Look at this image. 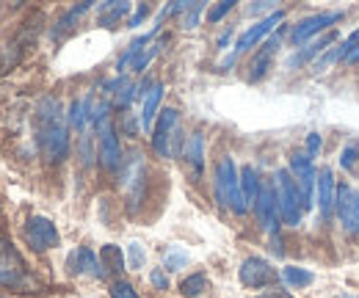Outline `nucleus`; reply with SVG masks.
Instances as JSON below:
<instances>
[{
	"label": "nucleus",
	"mask_w": 359,
	"mask_h": 298,
	"mask_svg": "<svg viewBox=\"0 0 359 298\" xmlns=\"http://www.w3.org/2000/svg\"><path fill=\"white\" fill-rule=\"evenodd\" d=\"M290 174H293V180H296V185H299L304 210L313 208L315 185H318V171H315V166H313V158L304 155V152H293V155H290Z\"/></svg>",
	"instance_id": "obj_8"
},
{
	"label": "nucleus",
	"mask_w": 359,
	"mask_h": 298,
	"mask_svg": "<svg viewBox=\"0 0 359 298\" xmlns=\"http://www.w3.org/2000/svg\"><path fill=\"white\" fill-rule=\"evenodd\" d=\"M257 298H293L287 290H279V287H273V290H266V293H260Z\"/></svg>",
	"instance_id": "obj_39"
},
{
	"label": "nucleus",
	"mask_w": 359,
	"mask_h": 298,
	"mask_svg": "<svg viewBox=\"0 0 359 298\" xmlns=\"http://www.w3.org/2000/svg\"><path fill=\"white\" fill-rule=\"evenodd\" d=\"M149 282H152L158 290H169V276L163 273V268H155V271L149 273Z\"/></svg>",
	"instance_id": "obj_36"
},
{
	"label": "nucleus",
	"mask_w": 359,
	"mask_h": 298,
	"mask_svg": "<svg viewBox=\"0 0 359 298\" xmlns=\"http://www.w3.org/2000/svg\"><path fill=\"white\" fill-rule=\"evenodd\" d=\"M144 249H141V243H130L128 246V268H133V271H141V265H144Z\"/></svg>",
	"instance_id": "obj_32"
},
{
	"label": "nucleus",
	"mask_w": 359,
	"mask_h": 298,
	"mask_svg": "<svg viewBox=\"0 0 359 298\" xmlns=\"http://www.w3.org/2000/svg\"><path fill=\"white\" fill-rule=\"evenodd\" d=\"M185 161L191 163V169L196 174H202L205 169V138L202 133H191L188 141H185Z\"/></svg>",
	"instance_id": "obj_21"
},
{
	"label": "nucleus",
	"mask_w": 359,
	"mask_h": 298,
	"mask_svg": "<svg viewBox=\"0 0 359 298\" xmlns=\"http://www.w3.org/2000/svg\"><path fill=\"white\" fill-rule=\"evenodd\" d=\"M199 11H202V3H194L185 14V28H196V20H199Z\"/></svg>",
	"instance_id": "obj_37"
},
{
	"label": "nucleus",
	"mask_w": 359,
	"mask_h": 298,
	"mask_svg": "<svg viewBox=\"0 0 359 298\" xmlns=\"http://www.w3.org/2000/svg\"><path fill=\"white\" fill-rule=\"evenodd\" d=\"M232 8H235V0H222L219 6H213V8L208 11V22H222Z\"/></svg>",
	"instance_id": "obj_31"
},
{
	"label": "nucleus",
	"mask_w": 359,
	"mask_h": 298,
	"mask_svg": "<svg viewBox=\"0 0 359 298\" xmlns=\"http://www.w3.org/2000/svg\"><path fill=\"white\" fill-rule=\"evenodd\" d=\"M67 122L78 130V133H83L86 122H91V100H89V97H86V100H75V102L69 105Z\"/></svg>",
	"instance_id": "obj_24"
},
{
	"label": "nucleus",
	"mask_w": 359,
	"mask_h": 298,
	"mask_svg": "<svg viewBox=\"0 0 359 298\" xmlns=\"http://www.w3.org/2000/svg\"><path fill=\"white\" fill-rule=\"evenodd\" d=\"M229 36H232V31H226V34H222V39H219V44H222V47H224V44L229 42Z\"/></svg>",
	"instance_id": "obj_42"
},
{
	"label": "nucleus",
	"mask_w": 359,
	"mask_h": 298,
	"mask_svg": "<svg viewBox=\"0 0 359 298\" xmlns=\"http://www.w3.org/2000/svg\"><path fill=\"white\" fill-rule=\"evenodd\" d=\"M147 14H149V6H138V11H135V17H133V20H130V28H135V25H138V22H141V20L147 17Z\"/></svg>",
	"instance_id": "obj_40"
},
{
	"label": "nucleus",
	"mask_w": 359,
	"mask_h": 298,
	"mask_svg": "<svg viewBox=\"0 0 359 298\" xmlns=\"http://www.w3.org/2000/svg\"><path fill=\"white\" fill-rule=\"evenodd\" d=\"M22 235H25V243L34 249V252H50L61 243V235H58V226L45 218V215H31L22 226Z\"/></svg>",
	"instance_id": "obj_5"
},
{
	"label": "nucleus",
	"mask_w": 359,
	"mask_h": 298,
	"mask_svg": "<svg viewBox=\"0 0 359 298\" xmlns=\"http://www.w3.org/2000/svg\"><path fill=\"white\" fill-rule=\"evenodd\" d=\"M36 125V144L50 163H64L69 158V130L67 114L55 97H42L34 114Z\"/></svg>",
	"instance_id": "obj_1"
},
{
	"label": "nucleus",
	"mask_w": 359,
	"mask_h": 298,
	"mask_svg": "<svg viewBox=\"0 0 359 298\" xmlns=\"http://www.w3.org/2000/svg\"><path fill=\"white\" fill-rule=\"evenodd\" d=\"M255 215H257V221H260V226L266 232H276V226H279V208H276L273 185H263L260 188V196L255 202Z\"/></svg>",
	"instance_id": "obj_14"
},
{
	"label": "nucleus",
	"mask_w": 359,
	"mask_h": 298,
	"mask_svg": "<svg viewBox=\"0 0 359 298\" xmlns=\"http://www.w3.org/2000/svg\"><path fill=\"white\" fill-rule=\"evenodd\" d=\"M343 20V11H320V14H310L304 20H299L290 31V42L293 44H307L313 36L323 34L326 28H332L334 22Z\"/></svg>",
	"instance_id": "obj_11"
},
{
	"label": "nucleus",
	"mask_w": 359,
	"mask_h": 298,
	"mask_svg": "<svg viewBox=\"0 0 359 298\" xmlns=\"http://www.w3.org/2000/svg\"><path fill=\"white\" fill-rule=\"evenodd\" d=\"M180 144V111L177 108H163L158 114V122L152 128V149L161 158H175Z\"/></svg>",
	"instance_id": "obj_4"
},
{
	"label": "nucleus",
	"mask_w": 359,
	"mask_h": 298,
	"mask_svg": "<svg viewBox=\"0 0 359 298\" xmlns=\"http://www.w3.org/2000/svg\"><path fill=\"white\" fill-rule=\"evenodd\" d=\"M158 50H161V44H152L149 50H144V53H141V55L135 58V64H133V69H135V72H144V69L149 67V61H152V58L158 55Z\"/></svg>",
	"instance_id": "obj_34"
},
{
	"label": "nucleus",
	"mask_w": 359,
	"mask_h": 298,
	"mask_svg": "<svg viewBox=\"0 0 359 298\" xmlns=\"http://www.w3.org/2000/svg\"><path fill=\"white\" fill-rule=\"evenodd\" d=\"M337 298H359V296H351V293H340Z\"/></svg>",
	"instance_id": "obj_43"
},
{
	"label": "nucleus",
	"mask_w": 359,
	"mask_h": 298,
	"mask_svg": "<svg viewBox=\"0 0 359 298\" xmlns=\"http://www.w3.org/2000/svg\"><path fill=\"white\" fill-rule=\"evenodd\" d=\"M69 271L72 273H89V276H97V279H105V271L100 265V257L94 255L91 249L81 246L78 252H72L69 257Z\"/></svg>",
	"instance_id": "obj_17"
},
{
	"label": "nucleus",
	"mask_w": 359,
	"mask_h": 298,
	"mask_svg": "<svg viewBox=\"0 0 359 298\" xmlns=\"http://www.w3.org/2000/svg\"><path fill=\"white\" fill-rule=\"evenodd\" d=\"M279 276H282V273L271 265L269 259H263V257H246V259L241 262V268H238V279H241V285L255 287V290H263V287L276 285Z\"/></svg>",
	"instance_id": "obj_6"
},
{
	"label": "nucleus",
	"mask_w": 359,
	"mask_h": 298,
	"mask_svg": "<svg viewBox=\"0 0 359 298\" xmlns=\"http://www.w3.org/2000/svg\"><path fill=\"white\" fill-rule=\"evenodd\" d=\"M0 298H11V296H0Z\"/></svg>",
	"instance_id": "obj_44"
},
{
	"label": "nucleus",
	"mask_w": 359,
	"mask_h": 298,
	"mask_svg": "<svg viewBox=\"0 0 359 298\" xmlns=\"http://www.w3.org/2000/svg\"><path fill=\"white\" fill-rule=\"evenodd\" d=\"M260 188H263V182H260L257 169H255V166H243V169H241V194H243L246 208H255V202H257V196H260Z\"/></svg>",
	"instance_id": "obj_20"
},
{
	"label": "nucleus",
	"mask_w": 359,
	"mask_h": 298,
	"mask_svg": "<svg viewBox=\"0 0 359 298\" xmlns=\"http://www.w3.org/2000/svg\"><path fill=\"white\" fill-rule=\"evenodd\" d=\"M307 149H310V158L320 149V135H318V133H310V135H307Z\"/></svg>",
	"instance_id": "obj_38"
},
{
	"label": "nucleus",
	"mask_w": 359,
	"mask_h": 298,
	"mask_svg": "<svg viewBox=\"0 0 359 298\" xmlns=\"http://www.w3.org/2000/svg\"><path fill=\"white\" fill-rule=\"evenodd\" d=\"M315 196H318V208L320 215L329 218L334 210V196H337V182H334V171L323 169L318 174V185H315Z\"/></svg>",
	"instance_id": "obj_15"
},
{
	"label": "nucleus",
	"mask_w": 359,
	"mask_h": 298,
	"mask_svg": "<svg viewBox=\"0 0 359 298\" xmlns=\"http://www.w3.org/2000/svg\"><path fill=\"white\" fill-rule=\"evenodd\" d=\"M161 102H163V83H152L147 91H144V105H141V130L152 133V128H155V116L161 114V111H158V108H161Z\"/></svg>",
	"instance_id": "obj_16"
},
{
	"label": "nucleus",
	"mask_w": 359,
	"mask_h": 298,
	"mask_svg": "<svg viewBox=\"0 0 359 298\" xmlns=\"http://www.w3.org/2000/svg\"><path fill=\"white\" fill-rule=\"evenodd\" d=\"M97 158H100V166L108 171H116L122 166V147H119V135L116 128L111 125V119H105L100 128H97Z\"/></svg>",
	"instance_id": "obj_10"
},
{
	"label": "nucleus",
	"mask_w": 359,
	"mask_h": 298,
	"mask_svg": "<svg viewBox=\"0 0 359 298\" xmlns=\"http://www.w3.org/2000/svg\"><path fill=\"white\" fill-rule=\"evenodd\" d=\"M188 262V255L185 252H180V249H169L166 252V271H177Z\"/></svg>",
	"instance_id": "obj_35"
},
{
	"label": "nucleus",
	"mask_w": 359,
	"mask_h": 298,
	"mask_svg": "<svg viewBox=\"0 0 359 298\" xmlns=\"http://www.w3.org/2000/svg\"><path fill=\"white\" fill-rule=\"evenodd\" d=\"M100 265H102L105 276H108V273H122V271H125V255H122V249L114 246V243L102 246V249H100Z\"/></svg>",
	"instance_id": "obj_23"
},
{
	"label": "nucleus",
	"mask_w": 359,
	"mask_h": 298,
	"mask_svg": "<svg viewBox=\"0 0 359 298\" xmlns=\"http://www.w3.org/2000/svg\"><path fill=\"white\" fill-rule=\"evenodd\" d=\"M128 11H130V3H116V0L102 3V6H100V14H102V17H100V22H102L105 28H111V25H114V22H119Z\"/></svg>",
	"instance_id": "obj_27"
},
{
	"label": "nucleus",
	"mask_w": 359,
	"mask_h": 298,
	"mask_svg": "<svg viewBox=\"0 0 359 298\" xmlns=\"http://www.w3.org/2000/svg\"><path fill=\"white\" fill-rule=\"evenodd\" d=\"M279 47H282V36H273V39H269V42H263L257 47V53L249 61V83H257V81H263L269 75L273 55H276Z\"/></svg>",
	"instance_id": "obj_13"
},
{
	"label": "nucleus",
	"mask_w": 359,
	"mask_h": 298,
	"mask_svg": "<svg viewBox=\"0 0 359 298\" xmlns=\"http://www.w3.org/2000/svg\"><path fill=\"white\" fill-rule=\"evenodd\" d=\"M282 282L290 285V287H307L315 282V273L307 268H299V265H285L282 268Z\"/></svg>",
	"instance_id": "obj_25"
},
{
	"label": "nucleus",
	"mask_w": 359,
	"mask_h": 298,
	"mask_svg": "<svg viewBox=\"0 0 359 298\" xmlns=\"http://www.w3.org/2000/svg\"><path fill=\"white\" fill-rule=\"evenodd\" d=\"M111 298H141L135 293V287L130 282H125V279H116L114 285H111Z\"/></svg>",
	"instance_id": "obj_30"
},
{
	"label": "nucleus",
	"mask_w": 359,
	"mask_h": 298,
	"mask_svg": "<svg viewBox=\"0 0 359 298\" xmlns=\"http://www.w3.org/2000/svg\"><path fill=\"white\" fill-rule=\"evenodd\" d=\"M269 8H273V3H255V6H249V14H260V11H269Z\"/></svg>",
	"instance_id": "obj_41"
},
{
	"label": "nucleus",
	"mask_w": 359,
	"mask_h": 298,
	"mask_svg": "<svg viewBox=\"0 0 359 298\" xmlns=\"http://www.w3.org/2000/svg\"><path fill=\"white\" fill-rule=\"evenodd\" d=\"M0 273H25V262L14 243L0 235Z\"/></svg>",
	"instance_id": "obj_19"
},
{
	"label": "nucleus",
	"mask_w": 359,
	"mask_h": 298,
	"mask_svg": "<svg viewBox=\"0 0 359 298\" xmlns=\"http://www.w3.org/2000/svg\"><path fill=\"white\" fill-rule=\"evenodd\" d=\"M144 185H147V169H144V161L141 155L135 152L133 158L125 163V174H122V188L128 194V202H130V210H135L144 199Z\"/></svg>",
	"instance_id": "obj_12"
},
{
	"label": "nucleus",
	"mask_w": 359,
	"mask_h": 298,
	"mask_svg": "<svg viewBox=\"0 0 359 298\" xmlns=\"http://www.w3.org/2000/svg\"><path fill=\"white\" fill-rule=\"evenodd\" d=\"M138 94V88L133 83H128V81H122L119 83V91H116V105L119 108H128L130 102H133V97Z\"/></svg>",
	"instance_id": "obj_29"
},
{
	"label": "nucleus",
	"mask_w": 359,
	"mask_h": 298,
	"mask_svg": "<svg viewBox=\"0 0 359 298\" xmlns=\"http://www.w3.org/2000/svg\"><path fill=\"white\" fill-rule=\"evenodd\" d=\"M357 161H359V144H348V147L340 152V166L348 171V169H354Z\"/></svg>",
	"instance_id": "obj_33"
},
{
	"label": "nucleus",
	"mask_w": 359,
	"mask_h": 298,
	"mask_svg": "<svg viewBox=\"0 0 359 298\" xmlns=\"http://www.w3.org/2000/svg\"><path fill=\"white\" fill-rule=\"evenodd\" d=\"M340 61H346V64H357L359 61V28L340 44Z\"/></svg>",
	"instance_id": "obj_28"
},
{
	"label": "nucleus",
	"mask_w": 359,
	"mask_h": 298,
	"mask_svg": "<svg viewBox=\"0 0 359 298\" xmlns=\"http://www.w3.org/2000/svg\"><path fill=\"white\" fill-rule=\"evenodd\" d=\"M273 194H276L279 218H282L287 226H299V224H302V213H304V205H302L299 185H296L293 174L287 169L276 171V177H273Z\"/></svg>",
	"instance_id": "obj_3"
},
{
	"label": "nucleus",
	"mask_w": 359,
	"mask_h": 298,
	"mask_svg": "<svg viewBox=\"0 0 359 298\" xmlns=\"http://www.w3.org/2000/svg\"><path fill=\"white\" fill-rule=\"evenodd\" d=\"M213 177H216L213 185H216V199H219V205L238 215L246 213L249 208H246L243 194H241V171L235 169V161H232L229 155L219 158Z\"/></svg>",
	"instance_id": "obj_2"
},
{
	"label": "nucleus",
	"mask_w": 359,
	"mask_h": 298,
	"mask_svg": "<svg viewBox=\"0 0 359 298\" xmlns=\"http://www.w3.org/2000/svg\"><path fill=\"white\" fill-rule=\"evenodd\" d=\"M282 20H285V11L279 8V11H271V14H269V17H266V20H260V22H255L252 28H246V31H243V34L238 36V42H235V50H232V55H229V58H226V61H224L226 67H229V64H232V61H235V58H238L241 53H249L252 47H257V44H263V39L269 36L271 31H273V28H276V25H279Z\"/></svg>",
	"instance_id": "obj_7"
},
{
	"label": "nucleus",
	"mask_w": 359,
	"mask_h": 298,
	"mask_svg": "<svg viewBox=\"0 0 359 298\" xmlns=\"http://www.w3.org/2000/svg\"><path fill=\"white\" fill-rule=\"evenodd\" d=\"M334 213L340 218V226L346 235H359V191L351 185H337L334 196Z\"/></svg>",
	"instance_id": "obj_9"
},
{
	"label": "nucleus",
	"mask_w": 359,
	"mask_h": 298,
	"mask_svg": "<svg viewBox=\"0 0 359 298\" xmlns=\"http://www.w3.org/2000/svg\"><path fill=\"white\" fill-rule=\"evenodd\" d=\"M334 42V34H329V36H323V39H315V42H310V44H304L302 50H296L290 58H287V69H299L302 64H307V61H313L315 55L320 58V53L323 50H329V44Z\"/></svg>",
	"instance_id": "obj_18"
},
{
	"label": "nucleus",
	"mask_w": 359,
	"mask_h": 298,
	"mask_svg": "<svg viewBox=\"0 0 359 298\" xmlns=\"http://www.w3.org/2000/svg\"><path fill=\"white\" fill-rule=\"evenodd\" d=\"M89 8H91V0L81 3V6H75V8H69V11H67V14H64V17L55 22V28H53V39H64V36H67V34L75 28V22H78V20H81V17H83Z\"/></svg>",
	"instance_id": "obj_22"
},
{
	"label": "nucleus",
	"mask_w": 359,
	"mask_h": 298,
	"mask_svg": "<svg viewBox=\"0 0 359 298\" xmlns=\"http://www.w3.org/2000/svg\"><path fill=\"white\" fill-rule=\"evenodd\" d=\"M208 290H210V282H208L205 273H191V276H185L182 285H180V293L185 298H199V296H205Z\"/></svg>",
	"instance_id": "obj_26"
}]
</instances>
